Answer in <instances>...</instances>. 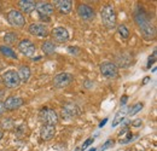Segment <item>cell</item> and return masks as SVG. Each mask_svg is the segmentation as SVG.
I'll return each mask as SVG.
<instances>
[{
	"label": "cell",
	"mask_w": 157,
	"mask_h": 151,
	"mask_svg": "<svg viewBox=\"0 0 157 151\" xmlns=\"http://www.w3.org/2000/svg\"><path fill=\"white\" fill-rule=\"evenodd\" d=\"M134 21H136V24H137V27L139 28V30L144 38L152 39L155 37V34H156L155 27H154L151 19L149 18V16L144 12V10L138 7L137 11L134 12Z\"/></svg>",
	"instance_id": "1"
},
{
	"label": "cell",
	"mask_w": 157,
	"mask_h": 151,
	"mask_svg": "<svg viewBox=\"0 0 157 151\" xmlns=\"http://www.w3.org/2000/svg\"><path fill=\"white\" fill-rule=\"evenodd\" d=\"M100 17L103 24L108 29H114L116 25V12L111 5H105L100 10Z\"/></svg>",
	"instance_id": "2"
},
{
	"label": "cell",
	"mask_w": 157,
	"mask_h": 151,
	"mask_svg": "<svg viewBox=\"0 0 157 151\" xmlns=\"http://www.w3.org/2000/svg\"><path fill=\"white\" fill-rule=\"evenodd\" d=\"M39 120L42 125L56 126L58 123V114L51 108H42L39 113Z\"/></svg>",
	"instance_id": "3"
},
{
	"label": "cell",
	"mask_w": 157,
	"mask_h": 151,
	"mask_svg": "<svg viewBox=\"0 0 157 151\" xmlns=\"http://www.w3.org/2000/svg\"><path fill=\"white\" fill-rule=\"evenodd\" d=\"M36 11L41 21H50V17L55 12V7L52 4L46 1H38L36 2Z\"/></svg>",
	"instance_id": "4"
},
{
	"label": "cell",
	"mask_w": 157,
	"mask_h": 151,
	"mask_svg": "<svg viewBox=\"0 0 157 151\" xmlns=\"http://www.w3.org/2000/svg\"><path fill=\"white\" fill-rule=\"evenodd\" d=\"M99 70H100L101 76L108 79V80L115 79L118 73L117 65L115 63H113V62H104V63H101L100 67H99Z\"/></svg>",
	"instance_id": "5"
},
{
	"label": "cell",
	"mask_w": 157,
	"mask_h": 151,
	"mask_svg": "<svg viewBox=\"0 0 157 151\" xmlns=\"http://www.w3.org/2000/svg\"><path fill=\"white\" fill-rule=\"evenodd\" d=\"M2 82L7 88H17L20 86L21 80L16 70H7L2 74Z\"/></svg>",
	"instance_id": "6"
},
{
	"label": "cell",
	"mask_w": 157,
	"mask_h": 151,
	"mask_svg": "<svg viewBox=\"0 0 157 151\" xmlns=\"http://www.w3.org/2000/svg\"><path fill=\"white\" fill-rule=\"evenodd\" d=\"M6 18H7L9 24L15 28H22L25 24V17L18 10H11L10 12H7Z\"/></svg>",
	"instance_id": "7"
},
{
	"label": "cell",
	"mask_w": 157,
	"mask_h": 151,
	"mask_svg": "<svg viewBox=\"0 0 157 151\" xmlns=\"http://www.w3.org/2000/svg\"><path fill=\"white\" fill-rule=\"evenodd\" d=\"M74 82V76L69 73H60L53 77V86L56 88H65Z\"/></svg>",
	"instance_id": "8"
},
{
	"label": "cell",
	"mask_w": 157,
	"mask_h": 151,
	"mask_svg": "<svg viewBox=\"0 0 157 151\" xmlns=\"http://www.w3.org/2000/svg\"><path fill=\"white\" fill-rule=\"evenodd\" d=\"M18 51L27 57H33L36 52V46L29 39H23L18 42Z\"/></svg>",
	"instance_id": "9"
},
{
	"label": "cell",
	"mask_w": 157,
	"mask_h": 151,
	"mask_svg": "<svg viewBox=\"0 0 157 151\" xmlns=\"http://www.w3.org/2000/svg\"><path fill=\"white\" fill-rule=\"evenodd\" d=\"M76 12H78V17L82 19V21H86V22L93 21L94 17H96V12H94V10H93L91 6L86 5V4H81V5H78Z\"/></svg>",
	"instance_id": "10"
},
{
	"label": "cell",
	"mask_w": 157,
	"mask_h": 151,
	"mask_svg": "<svg viewBox=\"0 0 157 151\" xmlns=\"http://www.w3.org/2000/svg\"><path fill=\"white\" fill-rule=\"evenodd\" d=\"M23 104H24V100H23L21 97H16V95H10V97H7V98L5 99V102H4L5 110H9V111L20 109Z\"/></svg>",
	"instance_id": "11"
},
{
	"label": "cell",
	"mask_w": 157,
	"mask_h": 151,
	"mask_svg": "<svg viewBox=\"0 0 157 151\" xmlns=\"http://www.w3.org/2000/svg\"><path fill=\"white\" fill-rule=\"evenodd\" d=\"M28 32L34 35V37H38V38H45L50 34L48 32V28L45 25V24H41V23H33L29 25L28 28Z\"/></svg>",
	"instance_id": "12"
},
{
	"label": "cell",
	"mask_w": 157,
	"mask_h": 151,
	"mask_svg": "<svg viewBox=\"0 0 157 151\" xmlns=\"http://www.w3.org/2000/svg\"><path fill=\"white\" fill-rule=\"evenodd\" d=\"M51 35L55 41L59 44H64L69 40V32L64 27H56L51 30Z\"/></svg>",
	"instance_id": "13"
},
{
	"label": "cell",
	"mask_w": 157,
	"mask_h": 151,
	"mask_svg": "<svg viewBox=\"0 0 157 151\" xmlns=\"http://www.w3.org/2000/svg\"><path fill=\"white\" fill-rule=\"evenodd\" d=\"M78 114H80L78 108L75 104H73V103H68V104L64 105L63 109H62V117L65 118V120L75 118V117L78 116Z\"/></svg>",
	"instance_id": "14"
},
{
	"label": "cell",
	"mask_w": 157,
	"mask_h": 151,
	"mask_svg": "<svg viewBox=\"0 0 157 151\" xmlns=\"http://www.w3.org/2000/svg\"><path fill=\"white\" fill-rule=\"evenodd\" d=\"M53 2H55L53 7H56L63 15H68L73 10V1L71 0H56Z\"/></svg>",
	"instance_id": "15"
},
{
	"label": "cell",
	"mask_w": 157,
	"mask_h": 151,
	"mask_svg": "<svg viewBox=\"0 0 157 151\" xmlns=\"http://www.w3.org/2000/svg\"><path fill=\"white\" fill-rule=\"evenodd\" d=\"M56 135V127L55 126H50V125H42L41 130H40V138L45 141H48L51 139H53Z\"/></svg>",
	"instance_id": "16"
},
{
	"label": "cell",
	"mask_w": 157,
	"mask_h": 151,
	"mask_svg": "<svg viewBox=\"0 0 157 151\" xmlns=\"http://www.w3.org/2000/svg\"><path fill=\"white\" fill-rule=\"evenodd\" d=\"M20 9L25 14H32L36 7V1L34 0H20L18 1Z\"/></svg>",
	"instance_id": "17"
},
{
	"label": "cell",
	"mask_w": 157,
	"mask_h": 151,
	"mask_svg": "<svg viewBox=\"0 0 157 151\" xmlns=\"http://www.w3.org/2000/svg\"><path fill=\"white\" fill-rule=\"evenodd\" d=\"M17 74H18V77H20L21 82H27V81L30 79L32 72H30V68H29V67L22 65V67H20Z\"/></svg>",
	"instance_id": "18"
},
{
	"label": "cell",
	"mask_w": 157,
	"mask_h": 151,
	"mask_svg": "<svg viewBox=\"0 0 157 151\" xmlns=\"http://www.w3.org/2000/svg\"><path fill=\"white\" fill-rule=\"evenodd\" d=\"M41 51L44 55L46 56H51L56 52V45L52 42V41H45L42 45H41Z\"/></svg>",
	"instance_id": "19"
},
{
	"label": "cell",
	"mask_w": 157,
	"mask_h": 151,
	"mask_svg": "<svg viewBox=\"0 0 157 151\" xmlns=\"http://www.w3.org/2000/svg\"><path fill=\"white\" fill-rule=\"evenodd\" d=\"M0 53L4 57H6V58H13V59L17 58L16 52L10 46H7V45H1L0 46Z\"/></svg>",
	"instance_id": "20"
},
{
	"label": "cell",
	"mask_w": 157,
	"mask_h": 151,
	"mask_svg": "<svg viewBox=\"0 0 157 151\" xmlns=\"http://www.w3.org/2000/svg\"><path fill=\"white\" fill-rule=\"evenodd\" d=\"M0 126H1V128L10 131V130L15 128V121H13V118H12V117H5V118H2V120H1Z\"/></svg>",
	"instance_id": "21"
},
{
	"label": "cell",
	"mask_w": 157,
	"mask_h": 151,
	"mask_svg": "<svg viewBox=\"0 0 157 151\" xmlns=\"http://www.w3.org/2000/svg\"><path fill=\"white\" fill-rule=\"evenodd\" d=\"M128 113V109L127 108H123V109H121L117 114H116V116H115V118H114V121H113V127H116L118 123L123 120V117H124V115Z\"/></svg>",
	"instance_id": "22"
},
{
	"label": "cell",
	"mask_w": 157,
	"mask_h": 151,
	"mask_svg": "<svg viewBox=\"0 0 157 151\" xmlns=\"http://www.w3.org/2000/svg\"><path fill=\"white\" fill-rule=\"evenodd\" d=\"M4 41H5V44H7V45L15 44V42L17 41V34H16V33H12V32L6 33V34L4 35Z\"/></svg>",
	"instance_id": "23"
},
{
	"label": "cell",
	"mask_w": 157,
	"mask_h": 151,
	"mask_svg": "<svg viewBox=\"0 0 157 151\" xmlns=\"http://www.w3.org/2000/svg\"><path fill=\"white\" fill-rule=\"evenodd\" d=\"M143 108H144V104H143V103H140V102H139V103H136L132 108L128 109V113L127 114H128L129 116H134L136 114H138L139 111H141Z\"/></svg>",
	"instance_id": "24"
},
{
	"label": "cell",
	"mask_w": 157,
	"mask_h": 151,
	"mask_svg": "<svg viewBox=\"0 0 157 151\" xmlns=\"http://www.w3.org/2000/svg\"><path fill=\"white\" fill-rule=\"evenodd\" d=\"M117 32H118V34L122 37V39H128V38H129V35H131V33H129V29H128V28H127L124 24H121V25H118Z\"/></svg>",
	"instance_id": "25"
},
{
	"label": "cell",
	"mask_w": 157,
	"mask_h": 151,
	"mask_svg": "<svg viewBox=\"0 0 157 151\" xmlns=\"http://www.w3.org/2000/svg\"><path fill=\"white\" fill-rule=\"evenodd\" d=\"M68 52H69L70 55L78 56V55H80V48L76 47V46H69V47H68Z\"/></svg>",
	"instance_id": "26"
},
{
	"label": "cell",
	"mask_w": 157,
	"mask_h": 151,
	"mask_svg": "<svg viewBox=\"0 0 157 151\" xmlns=\"http://www.w3.org/2000/svg\"><path fill=\"white\" fill-rule=\"evenodd\" d=\"M156 62V51H154V53H152V56L149 57V62H147V68H151V65L154 64Z\"/></svg>",
	"instance_id": "27"
},
{
	"label": "cell",
	"mask_w": 157,
	"mask_h": 151,
	"mask_svg": "<svg viewBox=\"0 0 157 151\" xmlns=\"http://www.w3.org/2000/svg\"><path fill=\"white\" fill-rule=\"evenodd\" d=\"M114 144H115V141H114V140H111V139H109V140H106V141L104 143V145L101 146V149H103V150H105V149H108V148H110V146L113 148V146H114Z\"/></svg>",
	"instance_id": "28"
},
{
	"label": "cell",
	"mask_w": 157,
	"mask_h": 151,
	"mask_svg": "<svg viewBox=\"0 0 157 151\" xmlns=\"http://www.w3.org/2000/svg\"><path fill=\"white\" fill-rule=\"evenodd\" d=\"M93 140H94V138H88L83 144H82V148H81V150H85L87 146H90L92 143H93Z\"/></svg>",
	"instance_id": "29"
},
{
	"label": "cell",
	"mask_w": 157,
	"mask_h": 151,
	"mask_svg": "<svg viewBox=\"0 0 157 151\" xmlns=\"http://www.w3.org/2000/svg\"><path fill=\"white\" fill-rule=\"evenodd\" d=\"M132 139H133V133L129 132L128 133V135L126 137V139H122L120 143H121V144H127V143H128V141H131Z\"/></svg>",
	"instance_id": "30"
},
{
	"label": "cell",
	"mask_w": 157,
	"mask_h": 151,
	"mask_svg": "<svg viewBox=\"0 0 157 151\" xmlns=\"http://www.w3.org/2000/svg\"><path fill=\"white\" fill-rule=\"evenodd\" d=\"M132 125H133L134 127L141 126V118H138V120H136V121H133V122H132Z\"/></svg>",
	"instance_id": "31"
},
{
	"label": "cell",
	"mask_w": 157,
	"mask_h": 151,
	"mask_svg": "<svg viewBox=\"0 0 157 151\" xmlns=\"http://www.w3.org/2000/svg\"><path fill=\"white\" fill-rule=\"evenodd\" d=\"M127 99H128V97H127V95H123V97L121 98V102H120V103H121V105H124V104H126V102H127Z\"/></svg>",
	"instance_id": "32"
},
{
	"label": "cell",
	"mask_w": 157,
	"mask_h": 151,
	"mask_svg": "<svg viewBox=\"0 0 157 151\" xmlns=\"http://www.w3.org/2000/svg\"><path fill=\"white\" fill-rule=\"evenodd\" d=\"M5 113V106H4V103H0V116Z\"/></svg>",
	"instance_id": "33"
},
{
	"label": "cell",
	"mask_w": 157,
	"mask_h": 151,
	"mask_svg": "<svg viewBox=\"0 0 157 151\" xmlns=\"http://www.w3.org/2000/svg\"><path fill=\"white\" fill-rule=\"evenodd\" d=\"M149 81H150V77H149V76H145V77H144V81L141 82V85L144 86V85H146V83H147Z\"/></svg>",
	"instance_id": "34"
},
{
	"label": "cell",
	"mask_w": 157,
	"mask_h": 151,
	"mask_svg": "<svg viewBox=\"0 0 157 151\" xmlns=\"http://www.w3.org/2000/svg\"><path fill=\"white\" fill-rule=\"evenodd\" d=\"M4 97H5V91H4V90H0V103H1V100L4 99Z\"/></svg>",
	"instance_id": "35"
},
{
	"label": "cell",
	"mask_w": 157,
	"mask_h": 151,
	"mask_svg": "<svg viewBox=\"0 0 157 151\" xmlns=\"http://www.w3.org/2000/svg\"><path fill=\"white\" fill-rule=\"evenodd\" d=\"M106 121H108V118H105V120H104L103 122H100V125H99V127H103V126H104V125L106 123Z\"/></svg>",
	"instance_id": "36"
},
{
	"label": "cell",
	"mask_w": 157,
	"mask_h": 151,
	"mask_svg": "<svg viewBox=\"0 0 157 151\" xmlns=\"http://www.w3.org/2000/svg\"><path fill=\"white\" fill-rule=\"evenodd\" d=\"M2 137H4V132H2V131H1V130H0V140H1V139H2Z\"/></svg>",
	"instance_id": "37"
},
{
	"label": "cell",
	"mask_w": 157,
	"mask_h": 151,
	"mask_svg": "<svg viewBox=\"0 0 157 151\" xmlns=\"http://www.w3.org/2000/svg\"><path fill=\"white\" fill-rule=\"evenodd\" d=\"M138 151H145V150H138Z\"/></svg>",
	"instance_id": "38"
},
{
	"label": "cell",
	"mask_w": 157,
	"mask_h": 151,
	"mask_svg": "<svg viewBox=\"0 0 157 151\" xmlns=\"http://www.w3.org/2000/svg\"><path fill=\"white\" fill-rule=\"evenodd\" d=\"M76 151H80V150H76Z\"/></svg>",
	"instance_id": "39"
}]
</instances>
